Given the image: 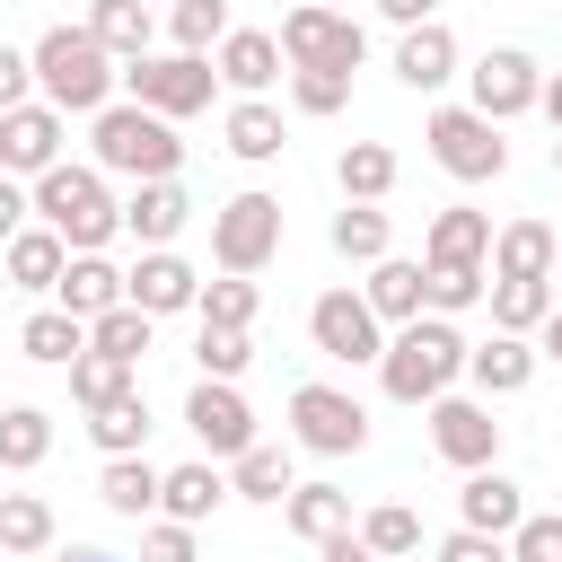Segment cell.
<instances>
[{"instance_id":"cell-1","label":"cell","mask_w":562,"mask_h":562,"mask_svg":"<svg viewBox=\"0 0 562 562\" xmlns=\"http://www.w3.org/2000/svg\"><path fill=\"white\" fill-rule=\"evenodd\" d=\"M26 70H35V97L70 123V114H105L114 105V61L88 26H44L26 44Z\"/></svg>"},{"instance_id":"cell-2","label":"cell","mask_w":562,"mask_h":562,"mask_svg":"<svg viewBox=\"0 0 562 562\" xmlns=\"http://www.w3.org/2000/svg\"><path fill=\"white\" fill-rule=\"evenodd\" d=\"M457 378H465V334H457V316H413V325H395L386 351H378L386 404H439Z\"/></svg>"},{"instance_id":"cell-3","label":"cell","mask_w":562,"mask_h":562,"mask_svg":"<svg viewBox=\"0 0 562 562\" xmlns=\"http://www.w3.org/2000/svg\"><path fill=\"white\" fill-rule=\"evenodd\" d=\"M88 167L97 176H132V184H158V176H176L184 167V140H176V123H158L149 105H105V114H88Z\"/></svg>"},{"instance_id":"cell-4","label":"cell","mask_w":562,"mask_h":562,"mask_svg":"<svg viewBox=\"0 0 562 562\" xmlns=\"http://www.w3.org/2000/svg\"><path fill=\"white\" fill-rule=\"evenodd\" d=\"M26 202H35V220H44L70 255H105V237L123 228V202L105 193V176H97V167H70V158L44 167V176L26 184Z\"/></svg>"},{"instance_id":"cell-5","label":"cell","mask_w":562,"mask_h":562,"mask_svg":"<svg viewBox=\"0 0 562 562\" xmlns=\"http://www.w3.org/2000/svg\"><path fill=\"white\" fill-rule=\"evenodd\" d=\"M114 79H123V88H132V105H149L158 123L202 114V105H211V88H220V70H211L202 53H140V61H123Z\"/></svg>"},{"instance_id":"cell-6","label":"cell","mask_w":562,"mask_h":562,"mask_svg":"<svg viewBox=\"0 0 562 562\" xmlns=\"http://www.w3.org/2000/svg\"><path fill=\"white\" fill-rule=\"evenodd\" d=\"M290 439H299L307 457H360V448H369V404H360L351 386L307 378V386H290Z\"/></svg>"},{"instance_id":"cell-7","label":"cell","mask_w":562,"mask_h":562,"mask_svg":"<svg viewBox=\"0 0 562 562\" xmlns=\"http://www.w3.org/2000/svg\"><path fill=\"white\" fill-rule=\"evenodd\" d=\"M272 255H281V193H228L211 211V263L255 281Z\"/></svg>"},{"instance_id":"cell-8","label":"cell","mask_w":562,"mask_h":562,"mask_svg":"<svg viewBox=\"0 0 562 562\" xmlns=\"http://www.w3.org/2000/svg\"><path fill=\"white\" fill-rule=\"evenodd\" d=\"M422 140H430V158H439L457 184H492V176L509 167V140H501V123H483L474 105H430Z\"/></svg>"},{"instance_id":"cell-9","label":"cell","mask_w":562,"mask_h":562,"mask_svg":"<svg viewBox=\"0 0 562 562\" xmlns=\"http://www.w3.org/2000/svg\"><path fill=\"white\" fill-rule=\"evenodd\" d=\"M281 61L290 70H360V53H369V35H360V18H342V9H290L281 18Z\"/></svg>"},{"instance_id":"cell-10","label":"cell","mask_w":562,"mask_h":562,"mask_svg":"<svg viewBox=\"0 0 562 562\" xmlns=\"http://www.w3.org/2000/svg\"><path fill=\"white\" fill-rule=\"evenodd\" d=\"M307 342H316L325 360H342V369H378L386 325L369 316V299H360V290H325V299L307 307Z\"/></svg>"},{"instance_id":"cell-11","label":"cell","mask_w":562,"mask_h":562,"mask_svg":"<svg viewBox=\"0 0 562 562\" xmlns=\"http://www.w3.org/2000/svg\"><path fill=\"white\" fill-rule=\"evenodd\" d=\"M430 413V448L457 465V474H483V465H501V422H492V404L483 395H439V404H422Z\"/></svg>"},{"instance_id":"cell-12","label":"cell","mask_w":562,"mask_h":562,"mask_svg":"<svg viewBox=\"0 0 562 562\" xmlns=\"http://www.w3.org/2000/svg\"><path fill=\"white\" fill-rule=\"evenodd\" d=\"M465 105L483 114V123H518L527 105H536V88H544V70H536V53H518V44H492L474 70H465Z\"/></svg>"},{"instance_id":"cell-13","label":"cell","mask_w":562,"mask_h":562,"mask_svg":"<svg viewBox=\"0 0 562 562\" xmlns=\"http://www.w3.org/2000/svg\"><path fill=\"white\" fill-rule=\"evenodd\" d=\"M61 114L44 105V97H26V105H9L0 114V176H18V184H35L44 167H61Z\"/></svg>"},{"instance_id":"cell-14","label":"cell","mask_w":562,"mask_h":562,"mask_svg":"<svg viewBox=\"0 0 562 562\" xmlns=\"http://www.w3.org/2000/svg\"><path fill=\"white\" fill-rule=\"evenodd\" d=\"M193 299H202V272H193L176 246H149V255L123 272V307H140L149 325H158V316H184Z\"/></svg>"},{"instance_id":"cell-15","label":"cell","mask_w":562,"mask_h":562,"mask_svg":"<svg viewBox=\"0 0 562 562\" xmlns=\"http://www.w3.org/2000/svg\"><path fill=\"white\" fill-rule=\"evenodd\" d=\"M184 430H193L211 457H246V448H255V413H246V395H237L228 378H193V395H184Z\"/></svg>"},{"instance_id":"cell-16","label":"cell","mask_w":562,"mask_h":562,"mask_svg":"<svg viewBox=\"0 0 562 562\" xmlns=\"http://www.w3.org/2000/svg\"><path fill=\"white\" fill-rule=\"evenodd\" d=\"M553 263H562L553 220H501L492 228V255H483L492 281H553Z\"/></svg>"},{"instance_id":"cell-17","label":"cell","mask_w":562,"mask_h":562,"mask_svg":"<svg viewBox=\"0 0 562 562\" xmlns=\"http://www.w3.org/2000/svg\"><path fill=\"white\" fill-rule=\"evenodd\" d=\"M211 70H220V88H237V97H263L272 79H290L281 44H272L263 26H228V35H220V53H211Z\"/></svg>"},{"instance_id":"cell-18","label":"cell","mask_w":562,"mask_h":562,"mask_svg":"<svg viewBox=\"0 0 562 562\" xmlns=\"http://www.w3.org/2000/svg\"><path fill=\"white\" fill-rule=\"evenodd\" d=\"M518 518H527V492H518L501 465H483V474L457 483V527H465V536H501V544H509Z\"/></svg>"},{"instance_id":"cell-19","label":"cell","mask_w":562,"mask_h":562,"mask_svg":"<svg viewBox=\"0 0 562 562\" xmlns=\"http://www.w3.org/2000/svg\"><path fill=\"white\" fill-rule=\"evenodd\" d=\"M395 79H404L413 97H430V88H448V79H457V35H448L439 18H422V26H404V35H395Z\"/></svg>"},{"instance_id":"cell-20","label":"cell","mask_w":562,"mask_h":562,"mask_svg":"<svg viewBox=\"0 0 562 562\" xmlns=\"http://www.w3.org/2000/svg\"><path fill=\"white\" fill-rule=\"evenodd\" d=\"M184 220H193V193H184L176 176L132 184V202H123V228L140 237V255H149V246H176V237H184Z\"/></svg>"},{"instance_id":"cell-21","label":"cell","mask_w":562,"mask_h":562,"mask_svg":"<svg viewBox=\"0 0 562 562\" xmlns=\"http://www.w3.org/2000/svg\"><path fill=\"white\" fill-rule=\"evenodd\" d=\"M0 263H9V290H26V299H53V281H61V263H70V246L44 228V220H26L9 246H0Z\"/></svg>"},{"instance_id":"cell-22","label":"cell","mask_w":562,"mask_h":562,"mask_svg":"<svg viewBox=\"0 0 562 562\" xmlns=\"http://www.w3.org/2000/svg\"><path fill=\"white\" fill-rule=\"evenodd\" d=\"M465 378H474V395H483V404H501V395H518V386L536 378V342H518V334L465 342Z\"/></svg>"},{"instance_id":"cell-23","label":"cell","mask_w":562,"mask_h":562,"mask_svg":"<svg viewBox=\"0 0 562 562\" xmlns=\"http://www.w3.org/2000/svg\"><path fill=\"white\" fill-rule=\"evenodd\" d=\"M220 501H228V474H220L211 457H193V465H167V474H158V518H176V527H202Z\"/></svg>"},{"instance_id":"cell-24","label":"cell","mask_w":562,"mask_h":562,"mask_svg":"<svg viewBox=\"0 0 562 562\" xmlns=\"http://www.w3.org/2000/svg\"><path fill=\"white\" fill-rule=\"evenodd\" d=\"M220 140H228V158L263 167V158H281V149H290V123H281V105H272V97H237V105H228V123H220Z\"/></svg>"},{"instance_id":"cell-25","label":"cell","mask_w":562,"mask_h":562,"mask_svg":"<svg viewBox=\"0 0 562 562\" xmlns=\"http://www.w3.org/2000/svg\"><path fill=\"white\" fill-rule=\"evenodd\" d=\"M53 307H70L79 325H97L105 307H123V272H114L105 255H70L61 281H53Z\"/></svg>"},{"instance_id":"cell-26","label":"cell","mask_w":562,"mask_h":562,"mask_svg":"<svg viewBox=\"0 0 562 562\" xmlns=\"http://www.w3.org/2000/svg\"><path fill=\"white\" fill-rule=\"evenodd\" d=\"M290 492H299V465H290V448L255 439L246 457H228V501H263V509H281Z\"/></svg>"},{"instance_id":"cell-27","label":"cell","mask_w":562,"mask_h":562,"mask_svg":"<svg viewBox=\"0 0 562 562\" xmlns=\"http://www.w3.org/2000/svg\"><path fill=\"white\" fill-rule=\"evenodd\" d=\"M492 255V211H465V202H448V211H430V237H422V263H483Z\"/></svg>"},{"instance_id":"cell-28","label":"cell","mask_w":562,"mask_h":562,"mask_svg":"<svg viewBox=\"0 0 562 562\" xmlns=\"http://www.w3.org/2000/svg\"><path fill=\"white\" fill-rule=\"evenodd\" d=\"M360 299H369V316H378L386 334H395V325H413V316H422V263H413V255H386V263H369Z\"/></svg>"},{"instance_id":"cell-29","label":"cell","mask_w":562,"mask_h":562,"mask_svg":"<svg viewBox=\"0 0 562 562\" xmlns=\"http://www.w3.org/2000/svg\"><path fill=\"white\" fill-rule=\"evenodd\" d=\"M281 518H290L299 544H334V536H351V492L342 483H299L281 501Z\"/></svg>"},{"instance_id":"cell-30","label":"cell","mask_w":562,"mask_h":562,"mask_svg":"<svg viewBox=\"0 0 562 562\" xmlns=\"http://www.w3.org/2000/svg\"><path fill=\"white\" fill-rule=\"evenodd\" d=\"M79 26L105 44V61H140V53H149V35H158L149 0H88V18H79Z\"/></svg>"},{"instance_id":"cell-31","label":"cell","mask_w":562,"mask_h":562,"mask_svg":"<svg viewBox=\"0 0 562 562\" xmlns=\"http://www.w3.org/2000/svg\"><path fill=\"white\" fill-rule=\"evenodd\" d=\"M97 501L114 509V518H158V465L149 457H105V474H97Z\"/></svg>"},{"instance_id":"cell-32","label":"cell","mask_w":562,"mask_h":562,"mask_svg":"<svg viewBox=\"0 0 562 562\" xmlns=\"http://www.w3.org/2000/svg\"><path fill=\"white\" fill-rule=\"evenodd\" d=\"M334 184H342V202H386L395 193V149L386 140H342Z\"/></svg>"},{"instance_id":"cell-33","label":"cell","mask_w":562,"mask_h":562,"mask_svg":"<svg viewBox=\"0 0 562 562\" xmlns=\"http://www.w3.org/2000/svg\"><path fill=\"white\" fill-rule=\"evenodd\" d=\"M334 255H342V263H386V255H395V220H386L378 202H342V211H334Z\"/></svg>"},{"instance_id":"cell-34","label":"cell","mask_w":562,"mask_h":562,"mask_svg":"<svg viewBox=\"0 0 562 562\" xmlns=\"http://www.w3.org/2000/svg\"><path fill=\"white\" fill-rule=\"evenodd\" d=\"M18 351H26V360H44V369H70V360L88 351V325H79L70 307H35V316L18 325Z\"/></svg>"},{"instance_id":"cell-35","label":"cell","mask_w":562,"mask_h":562,"mask_svg":"<svg viewBox=\"0 0 562 562\" xmlns=\"http://www.w3.org/2000/svg\"><path fill=\"white\" fill-rule=\"evenodd\" d=\"M53 457V413L44 404H9L0 413V474H35Z\"/></svg>"},{"instance_id":"cell-36","label":"cell","mask_w":562,"mask_h":562,"mask_svg":"<svg viewBox=\"0 0 562 562\" xmlns=\"http://www.w3.org/2000/svg\"><path fill=\"white\" fill-rule=\"evenodd\" d=\"M483 290H492L483 263H422V316H465L483 307Z\"/></svg>"},{"instance_id":"cell-37","label":"cell","mask_w":562,"mask_h":562,"mask_svg":"<svg viewBox=\"0 0 562 562\" xmlns=\"http://www.w3.org/2000/svg\"><path fill=\"white\" fill-rule=\"evenodd\" d=\"M483 299H492V334H518V342L562 307V299H553V281H492Z\"/></svg>"},{"instance_id":"cell-38","label":"cell","mask_w":562,"mask_h":562,"mask_svg":"<svg viewBox=\"0 0 562 562\" xmlns=\"http://www.w3.org/2000/svg\"><path fill=\"white\" fill-rule=\"evenodd\" d=\"M0 553H53V501L44 492H0Z\"/></svg>"},{"instance_id":"cell-39","label":"cell","mask_w":562,"mask_h":562,"mask_svg":"<svg viewBox=\"0 0 562 562\" xmlns=\"http://www.w3.org/2000/svg\"><path fill=\"white\" fill-rule=\"evenodd\" d=\"M140 386V369H123V360H105V351H79L70 360V404L79 413H105L114 395H132Z\"/></svg>"},{"instance_id":"cell-40","label":"cell","mask_w":562,"mask_h":562,"mask_svg":"<svg viewBox=\"0 0 562 562\" xmlns=\"http://www.w3.org/2000/svg\"><path fill=\"white\" fill-rule=\"evenodd\" d=\"M88 439H97L105 457H140V439H149V404H140V386L114 395L105 413H88Z\"/></svg>"},{"instance_id":"cell-41","label":"cell","mask_w":562,"mask_h":562,"mask_svg":"<svg viewBox=\"0 0 562 562\" xmlns=\"http://www.w3.org/2000/svg\"><path fill=\"white\" fill-rule=\"evenodd\" d=\"M351 536H360L369 553H386V562H413V553H422V518H413L404 501H378V509H369Z\"/></svg>"},{"instance_id":"cell-42","label":"cell","mask_w":562,"mask_h":562,"mask_svg":"<svg viewBox=\"0 0 562 562\" xmlns=\"http://www.w3.org/2000/svg\"><path fill=\"white\" fill-rule=\"evenodd\" d=\"M255 307H263V290H255L246 272H220V281H202V299H193L202 325H237V334L255 325Z\"/></svg>"},{"instance_id":"cell-43","label":"cell","mask_w":562,"mask_h":562,"mask_svg":"<svg viewBox=\"0 0 562 562\" xmlns=\"http://www.w3.org/2000/svg\"><path fill=\"white\" fill-rule=\"evenodd\" d=\"M167 35H176V53H220V35H228V0H176L167 9Z\"/></svg>"},{"instance_id":"cell-44","label":"cell","mask_w":562,"mask_h":562,"mask_svg":"<svg viewBox=\"0 0 562 562\" xmlns=\"http://www.w3.org/2000/svg\"><path fill=\"white\" fill-rule=\"evenodd\" d=\"M88 351H105V360L140 369V351H149V316H140V307H105V316L88 325Z\"/></svg>"},{"instance_id":"cell-45","label":"cell","mask_w":562,"mask_h":562,"mask_svg":"<svg viewBox=\"0 0 562 562\" xmlns=\"http://www.w3.org/2000/svg\"><path fill=\"white\" fill-rule=\"evenodd\" d=\"M246 360H255V334H237V325H202V334H193V369H202V378H228V386H237Z\"/></svg>"},{"instance_id":"cell-46","label":"cell","mask_w":562,"mask_h":562,"mask_svg":"<svg viewBox=\"0 0 562 562\" xmlns=\"http://www.w3.org/2000/svg\"><path fill=\"white\" fill-rule=\"evenodd\" d=\"M290 105L299 114H342L351 105V70H290Z\"/></svg>"},{"instance_id":"cell-47","label":"cell","mask_w":562,"mask_h":562,"mask_svg":"<svg viewBox=\"0 0 562 562\" xmlns=\"http://www.w3.org/2000/svg\"><path fill=\"white\" fill-rule=\"evenodd\" d=\"M509 562H562V518L553 509H527L509 527Z\"/></svg>"},{"instance_id":"cell-48","label":"cell","mask_w":562,"mask_h":562,"mask_svg":"<svg viewBox=\"0 0 562 562\" xmlns=\"http://www.w3.org/2000/svg\"><path fill=\"white\" fill-rule=\"evenodd\" d=\"M140 562H202V544H193V527L149 518V527H140Z\"/></svg>"},{"instance_id":"cell-49","label":"cell","mask_w":562,"mask_h":562,"mask_svg":"<svg viewBox=\"0 0 562 562\" xmlns=\"http://www.w3.org/2000/svg\"><path fill=\"white\" fill-rule=\"evenodd\" d=\"M26 97H35V70H26V53H18V44H0V114H9V105H26Z\"/></svg>"},{"instance_id":"cell-50","label":"cell","mask_w":562,"mask_h":562,"mask_svg":"<svg viewBox=\"0 0 562 562\" xmlns=\"http://www.w3.org/2000/svg\"><path fill=\"white\" fill-rule=\"evenodd\" d=\"M439 562H509V544H501V536H465V527H457V536L439 544Z\"/></svg>"},{"instance_id":"cell-51","label":"cell","mask_w":562,"mask_h":562,"mask_svg":"<svg viewBox=\"0 0 562 562\" xmlns=\"http://www.w3.org/2000/svg\"><path fill=\"white\" fill-rule=\"evenodd\" d=\"M26 220H35V202H26V184H18V176H0V246H9V237H18Z\"/></svg>"},{"instance_id":"cell-52","label":"cell","mask_w":562,"mask_h":562,"mask_svg":"<svg viewBox=\"0 0 562 562\" xmlns=\"http://www.w3.org/2000/svg\"><path fill=\"white\" fill-rule=\"evenodd\" d=\"M378 18L386 26H422V18H439V0H378Z\"/></svg>"},{"instance_id":"cell-53","label":"cell","mask_w":562,"mask_h":562,"mask_svg":"<svg viewBox=\"0 0 562 562\" xmlns=\"http://www.w3.org/2000/svg\"><path fill=\"white\" fill-rule=\"evenodd\" d=\"M316 553H325V562H386V553H369L360 536H334V544H316Z\"/></svg>"},{"instance_id":"cell-54","label":"cell","mask_w":562,"mask_h":562,"mask_svg":"<svg viewBox=\"0 0 562 562\" xmlns=\"http://www.w3.org/2000/svg\"><path fill=\"white\" fill-rule=\"evenodd\" d=\"M536 360H562V307H553V316L536 325Z\"/></svg>"},{"instance_id":"cell-55","label":"cell","mask_w":562,"mask_h":562,"mask_svg":"<svg viewBox=\"0 0 562 562\" xmlns=\"http://www.w3.org/2000/svg\"><path fill=\"white\" fill-rule=\"evenodd\" d=\"M536 105L553 114V132H562V70H544V88H536Z\"/></svg>"},{"instance_id":"cell-56","label":"cell","mask_w":562,"mask_h":562,"mask_svg":"<svg viewBox=\"0 0 562 562\" xmlns=\"http://www.w3.org/2000/svg\"><path fill=\"white\" fill-rule=\"evenodd\" d=\"M61 562H114V553H97V544H70V553H61Z\"/></svg>"},{"instance_id":"cell-57","label":"cell","mask_w":562,"mask_h":562,"mask_svg":"<svg viewBox=\"0 0 562 562\" xmlns=\"http://www.w3.org/2000/svg\"><path fill=\"white\" fill-rule=\"evenodd\" d=\"M553 176H562V132H553Z\"/></svg>"},{"instance_id":"cell-58","label":"cell","mask_w":562,"mask_h":562,"mask_svg":"<svg viewBox=\"0 0 562 562\" xmlns=\"http://www.w3.org/2000/svg\"><path fill=\"white\" fill-rule=\"evenodd\" d=\"M307 9H342V0H307Z\"/></svg>"},{"instance_id":"cell-59","label":"cell","mask_w":562,"mask_h":562,"mask_svg":"<svg viewBox=\"0 0 562 562\" xmlns=\"http://www.w3.org/2000/svg\"><path fill=\"white\" fill-rule=\"evenodd\" d=\"M553 246H562V228H553Z\"/></svg>"}]
</instances>
